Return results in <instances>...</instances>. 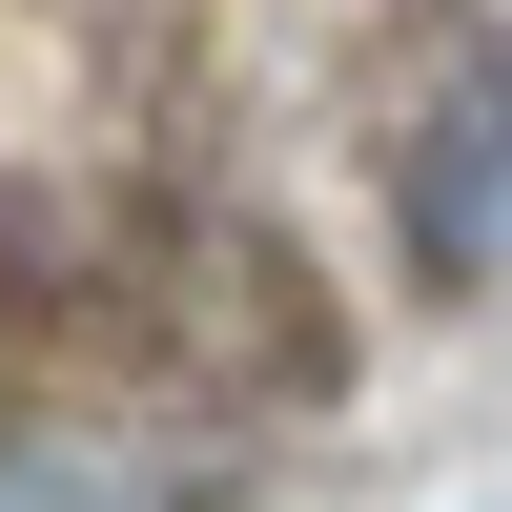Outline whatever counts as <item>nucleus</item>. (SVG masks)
Instances as JSON below:
<instances>
[{"mask_svg":"<svg viewBox=\"0 0 512 512\" xmlns=\"http://www.w3.org/2000/svg\"><path fill=\"white\" fill-rule=\"evenodd\" d=\"M431 246H451V267L512 246V103H472V144H451V185H431Z\"/></svg>","mask_w":512,"mask_h":512,"instance_id":"1","label":"nucleus"}]
</instances>
